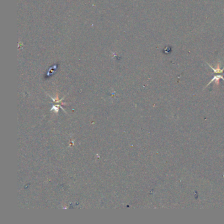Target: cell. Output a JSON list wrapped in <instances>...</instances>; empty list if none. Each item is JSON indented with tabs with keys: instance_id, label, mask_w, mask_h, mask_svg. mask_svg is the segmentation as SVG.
I'll use <instances>...</instances> for the list:
<instances>
[{
	"instance_id": "obj_2",
	"label": "cell",
	"mask_w": 224,
	"mask_h": 224,
	"mask_svg": "<svg viewBox=\"0 0 224 224\" xmlns=\"http://www.w3.org/2000/svg\"><path fill=\"white\" fill-rule=\"evenodd\" d=\"M223 76H224V74H220V75H216V76H214V77H213V78H212V79L211 80V82H210L208 83V84L206 85V86L205 87V88H206V87H208L210 84H211V83H212L213 82H214L215 83H216V85H218V84H219V82H220V79H221V80H223V81H224V78H223Z\"/></svg>"
},
{
	"instance_id": "obj_1",
	"label": "cell",
	"mask_w": 224,
	"mask_h": 224,
	"mask_svg": "<svg viewBox=\"0 0 224 224\" xmlns=\"http://www.w3.org/2000/svg\"><path fill=\"white\" fill-rule=\"evenodd\" d=\"M206 64L208 65V66H209L210 67H211V68L214 74H224V73H223L224 67H223V68H221V62L220 61H218V64H217V66H216V68L212 67L209 63H208V62H206Z\"/></svg>"
}]
</instances>
